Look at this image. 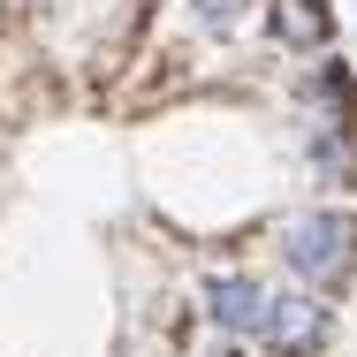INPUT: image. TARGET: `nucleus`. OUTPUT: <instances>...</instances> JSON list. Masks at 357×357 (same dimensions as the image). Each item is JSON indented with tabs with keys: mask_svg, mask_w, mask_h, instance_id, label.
I'll return each instance as SVG.
<instances>
[{
	"mask_svg": "<svg viewBox=\"0 0 357 357\" xmlns=\"http://www.w3.org/2000/svg\"><path fill=\"white\" fill-rule=\"evenodd\" d=\"M274 251H282V274L296 289L342 296L357 282V206H304V213H289Z\"/></svg>",
	"mask_w": 357,
	"mask_h": 357,
	"instance_id": "1",
	"label": "nucleus"
},
{
	"mask_svg": "<svg viewBox=\"0 0 357 357\" xmlns=\"http://www.w3.org/2000/svg\"><path fill=\"white\" fill-rule=\"evenodd\" d=\"M206 357H243V350H236V342H220V350H206Z\"/></svg>",
	"mask_w": 357,
	"mask_h": 357,
	"instance_id": "8",
	"label": "nucleus"
},
{
	"mask_svg": "<svg viewBox=\"0 0 357 357\" xmlns=\"http://www.w3.org/2000/svg\"><path fill=\"white\" fill-rule=\"evenodd\" d=\"M251 8H259V0H190V23H198L206 38H228V31H236Z\"/></svg>",
	"mask_w": 357,
	"mask_h": 357,
	"instance_id": "7",
	"label": "nucleus"
},
{
	"mask_svg": "<svg viewBox=\"0 0 357 357\" xmlns=\"http://www.w3.org/2000/svg\"><path fill=\"white\" fill-rule=\"evenodd\" d=\"M198 304H206V319H213L228 342H259V327H266V304H274V289L259 282V274H243V266H228V274H206L198 282Z\"/></svg>",
	"mask_w": 357,
	"mask_h": 357,
	"instance_id": "3",
	"label": "nucleus"
},
{
	"mask_svg": "<svg viewBox=\"0 0 357 357\" xmlns=\"http://www.w3.org/2000/svg\"><path fill=\"white\" fill-rule=\"evenodd\" d=\"M335 342V304L312 296V289H289L266 304V327H259V350L266 357H319Z\"/></svg>",
	"mask_w": 357,
	"mask_h": 357,
	"instance_id": "2",
	"label": "nucleus"
},
{
	"mask_svg": "<svg viewBox=\"0 0 357 357\" xmlns=\"http://www.w3.org/2000/svg\"><path fill=\"white\" fill-rule=\"evenodd\" d=\"M266 38L282 54H327L335 46V8L327 0H266Z\"/></svg>",
	"mask_w": 357,
	"mask_h": 357,
	"instance_id": "4",
	"label": "nucleus"
},
{
	"mask_svg": "<svg viewBox=\"0 0 357 357\" xmlns=\"http://www.w3.org/2000/svg\"><path fill=\"white\" fill-rule=\"evenodd\" d=\"M304 99H312V122L357 130V69L342 61V54H319V69L304 76Z\"/></svg>",
	"mask_w": 357,
	"mask_h": 357,
	"instance_id": "5",
	"label": "nucleus"
},
{
	"mask_svg": "<svg viewBox=\"0 0 357 357\" xmlns=\"http://www.w3.org/2000/svg\"><path fill=\"white\" fill-rule=\"evenodd\" d=\"M304 160H312L319 190H357V130L312 122V130H304Z\"/></svg>",
	"mask_w": 357,
	"mask_h": 357,
	"instance_id": "6",
	"label": "nucleus"
}]
</instances>
